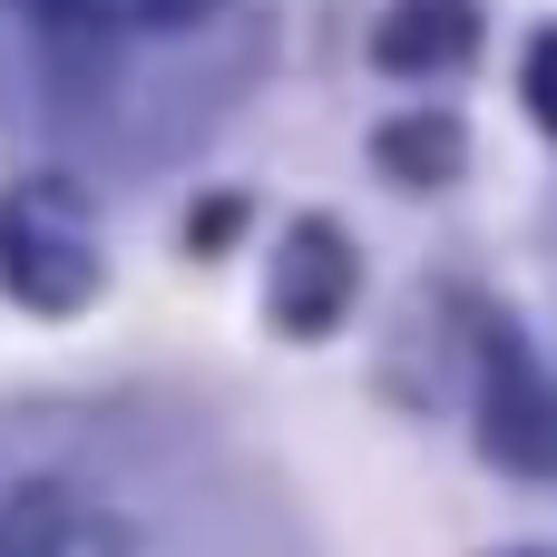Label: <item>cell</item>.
Instances as JSON below:
<instances>
[{
  "label": "cell",
  "instance_id": "obj_1",
  "mask_svg": "<svg viewBox=\"0 0 557 557\" xmlns=\"http://www.w3.org/2000/svg\"><path fill=\"white\" fill-rule=\"evenodd\" d=\"M0 284L29 313H78L98 294V255L78 235V206L59 196H10L0 206Z\"/></svg>",
  "mask_w": 557,
  "mask_h": 557
},
{
  "label": "cell",
  "instance_id": "obj_2",
  "mask_svg": "<svg viewBox=\"0 0 557 557\" xmlns=\"http://www.w3.org/2000/svg\"><path fill=\"white\" fill-rule=\"evenodd\" d=\"M480 441L509 470H557V392L539 382V362L519 352L509 323L480 333Z\"/></svg>",
  "mask_w": 557,
  "mask_h": 557
},
{
  "label": "cell",
  "instance_id": "obj_6",
  "mask_svg": "<svg viewBox=\"0 0 557 557\" xmlns=\"http://www.w3.org/2000/svg\"><path fill=\"white\" fill-rule=\"evenodd\" d=\"M10 10H29V20H49V29L98 39V29H186L206 0H10Z\"/></svg>",
  "mask_w": 557,
  "mask_h": 557
},
{
  "label": "cell",
  "instance_id": "obj_3",
  "mask_svg": "<svg viewBox=\"0 0 557 557\" xmlns=\"http://www.w3.org/2000/svg\"><path fill=\"white\" fill-rule=\"evenodd\" d=\"M0 557H137V539L78 480H20L0 499Z\"/></svg>",
  "mask_w": 557,
  "mask_h": 557
},
{
  "label": "cell",
  "instance_id": "obj_4",
  "mask_svg": "<svg viewBox=\"0 0 557 557\" xmlns=\"http://www.w3.org/2000/svg\"><path fill=\"white\" fill-rule=\"evenodd\" d=\"M264 304H274V323H284L294 343L333 333V323H343V304H352V245H343V225L304 215V225L284 235V255H274Z\"/></svg>",
  "mask_w": 557,
  "mask_h": 557
},
{
  "label": "cell",
  "instance_id": "obj_8",
  "mask_svg": "<svg viewBox=\"0 0 557 557\" xmlns=\"http://www.w3.org/2000/svg\"><path fill=\"white\" fill-rule=\"evenodd\" d=\"M529 108H539V127L557 137V29L529 49Z\"/></svg>",
  "mask_w": 557,
  "mask_h": 557
},
{
  "label": "cell",
  "instance_id": "obj_5",
  "mask_svg": "<svg viewBox=\"0 0 557 557\" xmlns=\"http://www.w3.org/2000/svg\"><path fill=\"white\" fill-rule=\"evenodd\" d=\"M372 157H382V176H401V186H450V176L470 166V137H460V117L411 108V117H392V127L372 137Z\"/></svg>",
  "mask_w": 557,
  "mask_h": 557
},
{
  "label": "cell",
  "instance_id": "obj_7",
  "mask_svg": "<svg viewBox=\"0 0 557 557\" xmlns=\"http://www.w3.org/2000/svg\"><path fill=\"white\" fill-rule=\"evenodd\" d=\"M470 49V10L460 0H411L392 29H382V59L392 69H441V59H460Z\"/></svg>",
  "mask_w": 557,
  "mask_h": 557
}]
</instances>
